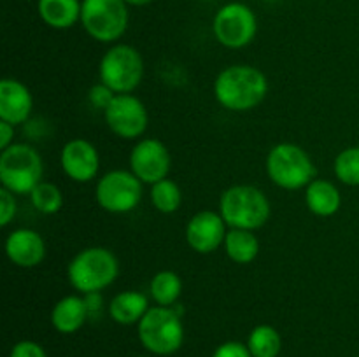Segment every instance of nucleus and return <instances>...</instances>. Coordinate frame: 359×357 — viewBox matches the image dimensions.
I'll return each instance as SVG.
<instances>
[{
    "mask_svg": "<svg viewBox=\"0 0 359 357\" xmlns=\"http://www.w3.org/2000/svg\"><path fill=\"white\" fill-rule=\"evenodd\" d=\"M151 202L158 212L174 214L177 212L182 203V191L177 182L167 177L151 186Z\"/></svg>",
    "mask_w": 359,
    "mask_h": 357,
    "instance_id": "24",
    "label": "nucleus"
},
{
    "mask_svg": "<svg viewBox=\"0 0 359 357\" xmlns=\"http://www.w3.org/2000/svg\"><path fill=\"white\" fill-rule=\"evenodd\" d=\"M226 255L237 265H249L259 254V240L251 230H237L230 227L224 238Z\"/></svg>",
    "mask_w": 359,
    "mask_h": 357,
    "instance_id": "21",
    "label": "nucleus"
},
{
    "mask_svg": "<svg viewBox=\"0 0 359 357\" xmlns=\"http://www.w3.org/2000/svg\"><path fill=\"white\" fill-rule=\"evenodd\" d=\"M149 294L160 307H175L182 294V280L172 270H161L151 279Z\"/></svg>",
    "mask_w": 359,
    "mask_h": 357,
    "instance_id": "22",
    "label": "nucleus"
},
{
    "mask_svg": "<svg viewBox=\"0 0 359 357\" xmlns=\"http://www.w3.org/2000/svg\"><path fill=\"white\" fill-rule=\"evenodd\" d=\"M212 30L221 46L228 49H242L255 41L258 20L249 6L230 2L216 13Z\"/></svg>",
    "mask_w": 359,
    "mask_h": 357,
    "instance_id": "10",
    "label": "nucleus"
},
{
    "mask_svg": "<svg viewBox=\"0 0 359 357\" xmlns=\"http://www.w3.org/2000/svg\"><path fill=\"white\" fill-rule=\"evenodd\" d=\"M116 97L114 91L109 86H105L104 83H98L95 86H91L90 93H88V100L93 105L95 108H100L102 112L109 107V104L112 102V98Z\"/></svg>",
    "mask_w": 359,
    "mask_h": 357,
    "instance_id": "28",
    "label": "nucleus"
},
{
    "mask_svg": "<svg viewBox=\"0 0 359 357\" xmlns=\"http://www.w3.org/2000/svg\"><path fill=\"white\" fill-rule=\"evenodd\" d=\"M9 357H48L44 346L39 345L37 342L32 340H21V342L14 343L11 349Z\"/></svg>",
    "mask_w": 359,
    "mask_h": 357,
    "instance_id": "29",
    "label": "nucleus"
},
{
    "mask_svg": "<svg viewBox=\"0 0 359 357\" xmlns=\"http://www.w3.org/2000/svg\"><path fill=\"white\" fill-rule=\"evenodd\" d=\"M226 223L219 212L202 210L186 224V241L198 254H210L224 244Z\"/></svg>",
    "mask_w": 359,
    "mask_h": 357,
    "instance_id": "13",
    "label": "nucleus"
},
{
    "mask_svg": "<svg viewBox=\"0 0 359 357\" xmlns=\"http://www.w3.org/2000/svg\"><path fill=\"white\" fill-rule=\"evenodd\" d=\"M119 275V261L105 247H86L77 252L67 266L70 286L81 294H97L111 286Z\"/></svg>",
    "mask_w": 359,
    "mask_h": 357,
    "instance_id": "2",
    "label": "nucleus"
},
{
    "mask_svg": "<svg viewBox=\"0 0 359 357\" xmlns=\"http://www.w3.org/2000/svg\"><path fill=\"white\" fill-rule=\"evenodd\" d=\"M16 195L11 192L9 189H0V226L6 227L16 216Z\"/></svg>",
    "mask_w": 359,
    "mask_h": 357,
    "instance_id": "27",
    "label": "nucleus"
},
{
    "mask_svg": "<svg viewBox=\"0 0 359 357\" xmlns=\"http://www.w3.org/2000/svg\"><path fill=\"white\" fill-rule=\"evenodd\" d=\"M337 178L347 186H359V147H347L340 150L333 163Z\"/></svg>",
    "mask_w": 359,
    "mask_h": 357,
    "instance_id": "26",
    "label": "nucleus"
},
{
    "mask_svg": "<svg viewBox=\"0 0 359 357\" xmlns=\"http://www.w3.org/2000/svg\"><path fill=\"white\" fill-rule=\"evenodd\" d=\"M104 119L107 128L114 135L125 140H135L144 135L149 122V114L135 94H116L109 107L104 111Z\"/></svg>",
    "mask_w": 359,
    "mask_h": 357,
    "instance_id": "11",
    "label": "nucleus"
},
{
    "mask_svg": "<svg viewBox=\"0 0 359 357\" xmlns=\"http://www.w3.org/2000/svg\"><path fill=\"white\" fill-rule=\"evenodd\" d=\"M170 167V150L158 139H140L130 153V172L142 184L153 186L167 178Z\"/></svg>",
    "mask_w": 359,
    "mask_h": 357,
    "instance_id": "12",
    "label": "nucleus"
},
{
    "mask_svg": "<svg viewBox=\"0 0 359 357\" xmlns=\"http://www.w3.org/2000/svg\"><path fill=\"white\" fill-rule=\"evenodd\" d=\"M358 357H359V356H358Z\"/></svg>",
    "mask_w": 359,
    "mask_h": 357,
    "instance_id": "34",
    "label": "nucleus"
},
{
    "mask_svg": "<svg viewBox=\"0 0 359 357\" xmlns=\"http://www.w3.org/2000/svg\"><path fill=\"white\" fill-rule=\"evenodd\" d=\"M128 6H135V7H142V6H147V4H151L153 0H125Z\"/></svg>",
    "mask_w": 359,
    "mask_h": 357,
    "instance_id": "32",
    "label": "nucleus"
},
{
    "mask_svg": "<svg viewBox=\"0 0 359 357\" xmlns=\"http://www.w3.org/2000/svg\"><path fill=\"white\" fill-rule=\"evenodd\" d=\"M270 212L269 198L255 186H231L219 198V214L228 227L256 231L269 223Z\"/></svg>",
    "mask_w": 359,
    "mask_h": 357,
    "instance_id": "3",
    "label": "nucleus"
},
{
    "mask_svg": "<svg viewBox=\"0 0 359 357\" xmlns=\"http://www.w3.org/2000/svg\"><path fill=\"white\" fill-rule=\"evenodd\" d=\"M30 202L34 205V209L37 212L46 214V216H51V214L60 212V209L63 206V195L60 191V188L53 182L41 181L34 189H32Z\"/></svg>",
    "mask_w": 359,
    "mask_h": 357,
    "instance_id": "25",
    "label": "nucleus"
},
{
    "mask_svg": "<svg viewBox=\"0 0 359 357\" xmlns=\"http://www.w3.org/2000/svg\"><path fill=\"white\" fill-rule=\"evenodd\" d=\"M245 345L252 357H279L283 350V338L273 326L259 324L249 332Z\"/></svg>",
    "mask_w": 359,
    "mask_h": 357,
    "instance_id": "23",
    "label": "nucleus"
},
{
    "mask_svg": "<svg viewBox=\"0 0 359 357\" xmlns=\"http://www.w3.org/2000/svg\"><path fill=\"white\" fill-rule=\"evenodd\" d=\"M128 4L125 0H83L81 24L98 42H116L128 28Z\"/></svg>",
    "mask_w": 359,
    "mask_h": 357,
    "instance_id": "8",
    "label": "nucleus"
},
{
    "mask_svg": "<svg viewBox=\"0 0 359 357\" xmlns=\"http://www.w3.org/2000/svg\"><path fill=\"white\" fill-rule=\"evenodd\" d=\"M95 198L105 212H132L142 200V182L133 175V172L111 170L98 178Z\"/></svg>",
    "mask_w": 359,
    "mask_h": 357,
    "instance_id": "9",
    "label": "nucleus"
},
{
    "mask_svg": "<svg viewBox=\"0 0 359 357\" xmlns=\"http://www.w3.org/2000/svg\"><path fill=\"white\" fill-rule=\"evenodd\" d=\"M14 140V125L0 119V149H7L13 146Z\"/></svg>",
    "mask_w": 359,
    "mask_h": 357,
    "instance_id": "31",
    "label": "nucleus"
},
{
    "mask_svg": "<svg viewBox=\"0 0 359 357\" xmlns=\"http://www.w3.org/2000/svg\"><path fill=\"white\" fill-rule=\"evenodd\" d=\"M6 255L14 266L35 268L46 258V241L37 231L28 227H18L6 238Z\"/></svg>",
    "mask_w": 359,
    "mask_h": 357,
    "instance_id": "15",
    "label": "nucleus"
},
{
    "mask_svg": "<svg viewBox=\"0 0 359 357\" xmlns=\"http://www.w3.org/2000/svg\"><path fill=\"white\" fill-rule=\"evenodd\" d=\"M90 317L86 298H81L77 294H69L56 301L51 310V326L62 335H72L77 332L84 326V322Z\"/></svg>",
    "mask_w": 359,
    "mask_h": 357,
    "instance_id": "17",
    "label": "nucleus"
},
{
    "mask_svg": "<svg viewBox=\"0 0 359 357\" xmlns=\"http://www.w3.org/2000/svg\"><path fill=\"white\" fill-rule=\"evenodd\" d=\"M62 170L70 181L90 182L100 170V156L97 147L84 139H72L62 147L60 153Z\"/></svg>",
    "mask_w": 359,
    "mask_h": 357,
    "instance_id": "14",
    "label": "nucleus"
},
{
    "mask_svg": "<svg viewBox=\"0 0 359 357\" xmlns=\"http://www.w3.org/2000/svg\"><path fill=\"white\" fill-rule=\"evenodd\" d=\"M98 76L116 94L132 93L144 77L142 55L130 44H114L102 56Z\"/></svg>",
    "mask_w": 359,
    "mask_h": 357,
    "instance_id": "7",
    "label": "nucleus"
},
{
    "mask_svg": "<svg viewBox=\"0 0 359 357\" xmlns=\"http://www.w3.org/2000/svg\"><path fill=\"white\" fill-rule=\"evenodd\" d=\"M269 93V79L252 65H230L217 74L214 97L231 112H248L258 107Z\"/></svg>",
    "mask_w": 359,
    "mask_h": 357,
    "instance_id": "1",
    "label": "nucleus"
},
{
    "mask_svg": "<svg viewBox=\"0 0 359 357\" xmlns=\"http://www.w3.org/2000/svg\"><path fill=\"white\" fill-rule=\"evenodd\" d=\"M83 0H39L37 13L48 27L65 30L81 21Z\"/></svg>",
    "mask_w": 359,
    "mask_h": 357,
    "instance_id": "20",
    "label": "nucleus"
},
{
    "mask_svg": "<svg viewBox=\"0 0 359 357\" xmlns=\"http://www.w3.org/2000/svg\"><path fill=\"white\" fill-rule=\"evenodd\" d=\"M139 340L154 356H172L184 342L181 310L175 307H151L137 324Z\"/></svg>",
    "mask_w": 359,
    "mask_h": 357,
    "instance_id": "4",
    "label": "nucleus"
},
{
    "mask_svg": "<svg viewBox=\"0 0 359 357\" xmlns=\"http://www.w3.org/2000/svg\"><path fill=\"white\" fill-rule=\"evenodd\" d=\"M149 300L140 290H121L109 303V315L121 326L139 324L140 318L149 310Z\"/></svg>",
    "mask_w": 359,
    "mask_h": 357,
    "instance_id": "18",
    "label": "nucleus"
},
{
    "mask_svg": "<svg viewBox=\"0 0 359 357\" xmlns=\"http://www.w3.org/2000/svg\"><path fill=\"white\" fill-rule=\"evenodd\" d=\"M212 357H252L248 345L241 342H224L212 352Z\"/></svg>",
    "mask_w": 359,
    "mask_h": 357,
    "instance_id": "30",
    "label": "nucleus"
},
{
    "mask_svg": "<svg viewBox=\"0 0 359 357\" xmlns=\"http://www.w3.org/2000/svg\"><path fill=\"white\" fill-rule=\"evenodd\" d=\"M34 111V97L27 84L18 79L0 80V119L18 126L28 121Z\"/></svg>",
    "mask_w": 359,
    "mask_h": 357,
    "instance_id": "16",
    "label": "nucleus"
},
{
    "mask_svg": "<svg viewBox=\"0 0 359 357\" xmlns=\"http://www.w3.org/2000/svg\"><path fill=\"white\" fill-rule=\"evenodd\" d=\"M139 357H147V356H139Z\"/></svg>",
    "mask_w": 359,
    "mask_h": 357,
    "instance_id": "33",
    "label": "nucleus"
},
{
    "mask_svg": "<svg viewBox=\"0 0 359 357\" xmlns=\"http://www.w3.org/2000/svg\"><path fill=\"white\" fill-rule=\"evenodd\" d=\"M305 203L314 216L332 217L340 210L342 195L333 182L326 178H314L305 188Z\"/></svg>",
    "mask_w": 359,
    "mask_h": 357,
    "instance_id": "19",
    "label": "nucleus"
},
{
    "mask_svg": "<svg viewBox=\"0 0 359 357\" xmlns=\"http://www.w3.org/2000/svg\"><path fill=\"white\" fill-rule=\"evenodd\" d=\"M266 174L279 188L294 191L307 188L316 178V167L307 150L291 142H280L266 156Z\"/></svg>",
    "mask_w": 359,
    "mask_h": 357,
    "instance_id": "5",
    "label": "nucleus"
},
{
    "mask_svg": "<svg viewBox=\"0 0 359 357\" xmlns=\"http://www.w3.org/2000/svg\"><path fill=\"white\" fill-rule=\"evenodd\" d=\"M42 174L41 154L28 144H13L0 153V182L14 195H30Z\"/></svg>",
    "mask_w": 359,
    "mask_h": 357,
    "instance_id": "6",
    "label": "nucleus"
}]
</instances>
